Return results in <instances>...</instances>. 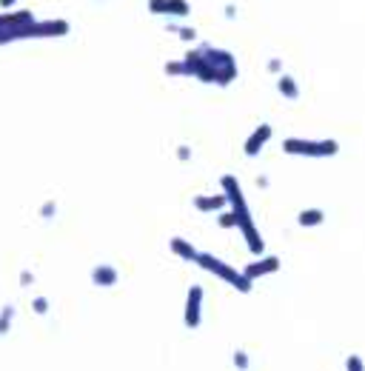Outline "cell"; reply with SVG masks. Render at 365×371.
I'll return each instance as SVG.
<instances>
[{"mask_svg":"<svg viewBox=\"0 0 365 371\" xmlns=\"http://www.w3.org/2000/svg\"><path fill=\"white\" fill-rule=\"evenodd\" d=\"M183 69H186V78H197L200 83L223 86V89L237 80V57L229 49L208 46V43L186 52Z\"/></svg>","mask_w":365,"mask_h":371,"instance_id":"6da1fadb","label":"cell"},{"mask_svg":"<svg viewBox=\"0 0 365 371\" xmlns=\"http://www.w3.org/2000/svg\"><path fill=\"white\" fill-rule=\"evenodd\" d=\"M220 186H223V194L229 197V208L237 215V228L242 231V240H246L249 251L260 257V254L265 251V243H262L260 231H257V226H254L251 208H249V203H246V194H242V189H240V180H237L234 174H223V177H220Z\"/></svg>","mask_w":365,"mask_h":371,"instance_id":"7a4b0ae2","label":"cell"},{"mask_svg":"<svg viewBox=\"0 0 365 371\" xmlns=\"http://www.w3.org/2000/svg\"><path fill=\"white\" fill-rule=\"evenodd\" d=\"M197 266H200L203 271L214 274V277H220L223 283H229V286L237 289L240 294H249L251 286H254V280H249L246 271H237L231 263H226V260H220V257H214V254H208V251H200Z\"/></svg>","mask_w":365,"mask_h":371,"instance_id":"3957f363","label":"cell"},{"mask_svg":"<svg viewBox=\"0 0 365 371\" xmlns=\"http://www.w3.org/2000/svg\"><path fill=\"white\" fill-rule=\"evenodd\" d=\"M71 32V23L69 20H35L29 26H23L12 35L3 37L0 46H9V43H17V40H48V37H66Z\"/></svg>","mask_w":365,"mask_h":371,"instance_id":"277c9868","label":"cell"},{"mask_svg":"<svg viewBox=\"0 0 365 371\" xmlns=\"http://www.w3.org/2000/svg\"><path fill=\"white\" fill-rule=\"evenodd\" d=\"M283 152L291 157H337L339 154V143L326 137V141H308V137H285L283 141Z\"/></svg>","mask_w":365,"mask_h":371,"instance_id":"5b68a950","label":"cell"},{"mask_svg":"<svg viewBox=\"0 0 365 371\" xmlns=\"http://www.w3.org/2000/svg\"><path fill=\"white\" fill-rule=\"evenodd\" d=\"M149 12L166 20H186L191 15L188 0H149Z\"/></svg>","mask_w":365,"mask_h":371,"instance_id":"8992f818","label":"cell"},{"mask_svg":"<svg viewBox=\"0 0 365 371\" xmlns=\"http://www.w3.org/2000/svg\"><path fill=\"white\" fill-rule=\"evenodd\" d=\"M200 320H203V286H191L186 294L183 323H186V329H197Z\"/></svg>","mask_w":365,"mask_h":371,"instance_id":"52a82bcc","label":"cell"},{"mask_svg":"<svg viewBox=\"0 0 365 371\" xmlns=\"http://www.w3.org/2000/svg\"><path fill=\"white\" fill-rule=\"evenodd\" d=\"M280 257H274V254H260L257 260H251L246 269V277L249 280H260V277H269V274H274V271H280Z\"/></svg>","mask_w":365,"mask_h":371,"instance_id":"ba28073f","label":"cell"},{"mask_svg":"<svg viewBox=\"0 0 365 371\" xmlns=\"http://www.w3.org/2000/svg\"><path fill=\"white\" fill-rule=\"evenodd\" d=\"M271 134H274V129H271V123H260L249 137H246V146H242V152H246V157H257L260 152H262V146L271 141Z\"/></svg>","mask_w":365,"mask_h":371,"instance_id":"9c48e42d","label":"cell"},{"mask_svg":"<svg viewBox=\"0 0 365 371\" xmlns=\"http://www.w3.org/2000/svg\"><path fill=\"white\" fill-rule=\"evenodd\" d=\"M229 197L226 194H197L194 197V208L197 212H226Z\"/></svg>","mask_w":365,"mask_h":371,"instance_id":"30bf717a","label":"cell"},{"mask_svg":"<svg viewBox=\"0 0 365 371\" xmlns=\"http://www.w3.org/2000/svg\"><path fill=\"white\" fill-rule=\"evenodd\" d=\"M168 248H172L175 257H180L186 263H197V257H200V251L194 248L188 240H183V237H172V240H168Z\"/></svg>","mask_w":365,"mask_h":371,"instance_id":"8fae6325","label":"cell"},{"mask_svg":"<svg viewBox=\"0 0 365 371\" xmlns=\"http://www.w3.org/2000/svg\"><path fill=\"white\" fill-rule=\"evenodd\" d=\"M91 283L100 286V289L117 286V269H112V266H97V269L91 271Z\"/></svg>","mask_w":365,"mask_h":371,"instance_id":"7c38bea8","label":"cell"},{"mask_svg":"<svg viewBox=\"0 0 365 371\" xmlns=\"http://www.w3.org/2000/svg\"><path fill=\"white\" fill-rule=\"evenodd\" d=\"M297 223H300L303 228L323 226V223H326V212H323V208H303V212L297 215Z\"/></svg>","mask_w":365,"mask_h":371,"instance_id":"4fadbf2b","label":"cell"},{"mask_svg":"<svg viewBox=\"0 0 365 371\" xmlns=\"http://www.w3.org/2000/svg\"><path fill=\"white\" fill-rule=\"evenodd\" d=\"M277 91H280L285 100H297L300 98V86H297V80L291 78V75H280L277 78Z\"/></svg>","mask_w":365,"mask_h":371,"instance_id":"5bb4252c","label":"cell"},{"mask_svg":"<svg viewBox=\"0 0 365 371\" xmlns=\"http://www.w3.org/2000/svg\"><path fill=\"white\" fill-rule=\"evenodd\" d=\"M166 29H168V32H177V37H180L183 43H194V40H197V29H194V26H186V23L168 20V23H166Z\"/></svg>","mask_w":365,"mask_h":371,"instance_id":"9a60e30c","label":"cell"},{"mask_svg":"<svg viewBox=\"0 0 365 371\" xmlns=\"http://www.w3.org/2000/svg\"><path fill=\"white\" fill-rule=\"evenodd\" d=\"M163 69H166V75H168V78H186V69H183V57H180V60H168V63H166Z\"/></svg>","mask_w":365,"mask_h":371,"instance_id":"2e32d148","label":"cell"},{"mask_svg":"<svg viewBox=\"0 0 365 371\" xmlns=\"http://www.w3.org/2000/svg\"><path fill=\"white\" fill-rule=\"evenodd\" d=\"M217 223H220V228H237V215L229 208V212H220V220Z\"/></svg>","mask_w":365,"mask_h":371,"instance_id":"e0dca14e","label":"cell"},{"mask_svg":"<svg viewBox=\"0 0 365 371\" xmlns=\"http://www.w3.org/2000/svg\"><path fill=\"white\" fill-rule=\"evenodd\" d=\"M12 314H15V309H12V306H6V309H3V314H0V334H6V332H9Z\"/></svg>","mask_w":365,"mask_h":371,"instance_id":"ac0fdd59","label":"cell"},{"mask_svg":"<svg viewBox=\"0 0 365 371\" xmlns=\"http://www.w3.org/2000/svg\"><path fill=\"white\" fill-rule=\"evenodd\" d=\"M346 371H365L362 357H359V354H351V357L346 360Z\"/></svg>","mask_w":365,"mask_h":371,"instance_id":"d6986e66","label":"cell"},{"mask_svg":"<svg viewBox=\"0 0 365 371\" xmlns=\"http://www.w3.org/2000/svg\"><path fill=\"white\" fill-rule=\"evenodd\" d=\"M234 365H237L240 371H246V368H249V354H246V352H234Z\"/></svg>","mask_w":365,"mask_h":371,"instance_id":"ffe728a7","label":"cell"},{"mask_svg":"<svg viewBox=\"0 0 365 371\" xmlns=\"http://www.w3.org/2000/svg\"><path fill=\"white\" fill-rule=\"evenodd\" d=\"M265 69H269L271 75H277V78H280V75H283V60H280V57H271V60H269V66H265Z\"/></svg>","mask_w":365,"mask_h":371,"instance_id":"44dd1931","label":"cell"},{"mask_svg":"<svg viewBox=\"0 0 365 371\" xmlns=\"http://www.w3.org/2000/svg\"><path fill=\"white\" fill-rule=\"evenodd\" d=\"M32 306H35V311H37V314H46L48 300H46V297H35V303H32Z\"/></svg>","mask_w":365,"mask_h":371,"instance_id":"7402d4cb","label":"cell"},{"mask_svg":"<svg viewBox=\"0 0 365 371\" xmlns=\"http://www.w3.org/2000/svg\"><path fill=\"white\" fill-rule=\"evenodd\" d=\"M177 157H180V160H191V149H188V146H180V149H177Z\"/></svg>","mask_w":365,"mask_h":371,"instance_id":"603a6c76","label":"cell"},{"mask_svg":"<svg viewBox=\"0 0 365 371\" xmlns=\"http://www.w3.org/2000/svg\"><path fill=\"white\" fill-rule=\"evenodd\" d=\"M20 0H0V9H15Z\"/></svg>","mask_w":365,"mask_h":371,"instance_id":"cb8c5ba5","label":"cell"},{"mask_svg":"<svg viewBox=\"0 0 365 371\" xmlns=\"http://www.w3.org/2000/svg\"><path fill=\"white\" fill-rule=\"evenodd\" d=\"M223 12H226V17H229V20H234V17H237V6H231V3H229Z\"/></svg>","mask_w":365,"mask_h":371,"instance_id":"d4e9b609","label":"cell"},{"mask_svg":"<svg viewBox=\"0 0 365 371\" xmlns=\"http://www.w3.org/2000/svg\"><path fill=\"white\" fill-rule=\"evenodd\" d=\"M257 186L260 189H269V177H257Z\"/></svg>","mask_w":365,"mask_h":371,"instance_id":"484cf974","label":"cell"}]
</instances>
